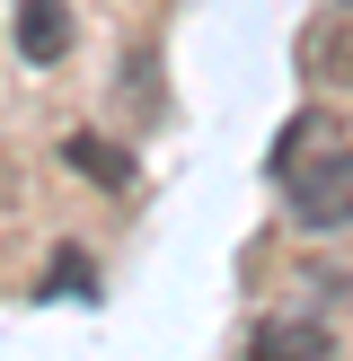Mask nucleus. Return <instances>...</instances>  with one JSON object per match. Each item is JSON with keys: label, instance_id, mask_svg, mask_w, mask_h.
I'll use <instances>...</instances> for the list:
<instances>
[{"label": "nucleus", "instance_id": "1", "mask_svg": "<svg viewBox=\"0 0 353 361\" xmlns=\"http://www.w3.org/2000/svg\"><path fill=\"white\" fill-rule=\"evenodd\" d=\"M282 194H292L300 229H353V150H327L318 168H292Z\"/></svg>", "mask_w": 353, "mask_h": 361}, {"label": "nucleus", "instance_id": "2", "mask_svg": "<svg viewBox=\"0 0 353 361\" xmlns=\"http://www.w3.org/2000/svg\"><path fill=\"white\" fill-rule=\"evenodd\" d=\"M327 353H335V335L318 317H265L247 335V361H327Z\"/></svg>", "mask_w": 353, "mask_h": 361}, {"label": "nucleus", "instance_id": "3", "mask_svg": "<svg viewBox=\"0 0 353 361\" xmlns=\"http://www.w3.org/2000/svg\"><path fill=\"white\" fill-rule=\"evenodd\" d=\"M71 9L62 0H18V53H27V62H62L71 53Z\"/></svg>", "mask_w": 353, "mask_h": 361}, {"label": "nucleus", "instance_id": "4", "mask_svg": "<svg viewBox=\"0 0 353 361\" xmlns=\"http://www.w3.org/2000/svg\"><path fill=\"white\" fill-rule=\"evenodd\" d=\"M300 62H309V80L353 88V9H345V18H318V27L300 35Z\"/></svg>", "mask_w": 353, "mask_h": 361}, {"label": "nucleus", "instance_id": "5", "mask_svg": "<svg viewBox=\"0 0 353 361\" xmlns=\"http://www.w3.org/2000/svg\"><path fill=\"white\" fill-rule=\"evenodd\" d=\"M62 150H71V168H80V176H106V185H124V176H133V159H124L115 141H97V133H71Z\"/></svg>", "mask_w": 353, "mask_h": 361}, {"label": "nucleus", "instance_id": "6", "mask_svg": "<svg viewBox=\"0 0 353 361\" xmlns=\"http://www.w3.org/2000/svg\"><path fill=\"white\" fill-rule=\"evenodd\" d=\"M53 282H62L71 300H88V264H80V256H62V264H53Z\"/></svg>", "mask_w": 353, "mask_h": 361}]
</instances>
